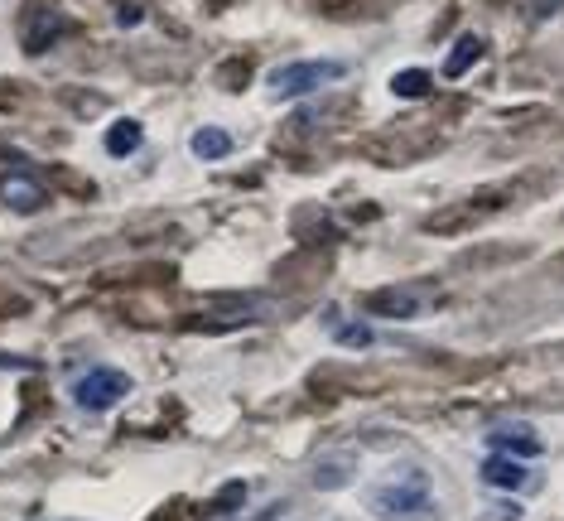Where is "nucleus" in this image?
Here are the masks:
<instances>
[{
  "instance_id": "10",
  "label": "nucleus",
  "mask_w": 564,
  "mask_h": 521,
  "mask_svg": "<svg viewBox=\"0 0 564 521\" xmlns=\"http://www.w3.org/2000/svg\"><path fill=\"white\" fill-rule=\"evenodd\" d=\"M135 145H140V121H131V116H121L116 126L107 131V155H116V160H126Z\"/></svg>"
},
{
  "instance_id": "13",
  "label": "nucleus",
  "mask_w": 564,
  "mask_h": 521,
  "mask_svg": "<svg viewBox=\"0 0 564 521\" xmlns=\"http://www.w3.org/2000/svg\"><path fill=\"white\" fill-rule=\"evenodd\" d=\"M242 497H246L242 483H227V488H222V497H217V507H222V512H232V507H242Z\"/></svg>"
},
{
  "instance_id": "8",
  "label": "nucleus",
  "mask_w": 564,
  "mask_h": 521,
  "mask_svg": "<svg viewBox=\"0 0 564 521\" xmlns=\"http://www.w3.org/2000/svg\"><path fill=\"white\" fill-rule=\"evenodd\" d=\"M193 155L198 160H227L232 155V136L222 126H198L193 131Z\"/></svg>"
},
{
  "instance_id": "7",
  "label": "nucleus",
  "mask_w": 564,
  "mask_h": 521,
  "mask_svg": "<svg viewBox=\"0 0 564 521\" xmlns=\"http://www.w3.org/2000/svg\"><path fill=\"white\" fill-rule=\"evenodd\" d=\"M478 58H483V39L478 34H463L454 49H449V58H444V78H463Z\"/></svg>"
},
{
  "instance_id": "4",
  "label": "nucleus",
  "mask_w": 564,
  "mask_h": 521,
  "mask_svg": "<svg viewBox=\"0 0 564 521\" xmlns=\"http://www.w3.org/2000/svg\"><path fill=\"white\" fill-rule=\"evenodd\" d=\"M487 449H492V454H502V459L526 464V459H536L540 449H545V439H540L531 425H497V430L487 435Z\"/></svg>"
},
{
  "instance_id": "12",
  "label": "nucleus",
  "mask_w": 564,
  "mask_h": 521,
  "mask_svg": "<svg viewBox=\"0 0 564 521\" xmlns=\"http://www.w3.org/2000/svg\"><path fill=\"white\" fill-rule=\"evenodd\" d=\"M338 343H343V348H367L372 333L362 329V324H343V329H338Z\"/></svg>"
},
{
  "instance_id": "5",
  "label": "nucleus",
  "mask_w": 564,
  "mask_h": 521,
  "mask_svg": "<svg viewBox=\"0 0 564 521\" xmlns=\"http://www.w3.org/2000/svg\"><path fill=\"white\" fill-rule=\"evenodd\" d=\"M425 309L430 304L415 290H376V295H367V314H376V319H415Z\"/></svg>"
},
{
  "instance_id": "2",
  "label": "nucleus",
  "mask_w": 564,
  "mask_h": 521,
  "mask_svg": "<svg viewBox=\"0 0 564 521\" xmlns=\"http://www.w3.org/2000/svg\"><path fill=\"white\" fill-rule=\"evenodd\" d=\"M348 68L343 63H333V58H309V63H285V68H275L266 78V87L275 97H304V92H319V87L338 83Z\"/></svg>"
},
{
  "instance_id": "1",
  "label": "nucleus",
  "mask_w": 564,
  "mask_h": 521,
  "mask_svg": "<svg viewBox=\"0 0 564 521\" xmlns=\"http://www.w3.org/2000/svg\"><path fill=\"white\" fill-rule=\"evenodd\" d=\"M367 507L386 521H430L434 517L430 478L420 468H401L391 483H381V488L367 493Z\"/></svg>"
},
{
  "instance_id": "6",
  "label": "nucleus",
  "mask_w": 564,
  "mask_h": 521,
  "mask_svg": "<svg viewBox=\"0 0 564 521\" xmlns=\"http://www.w3.org/2000/svg\"><path fill=\"white\" fill-rule=\"evenodd\" d=\"M0 203L15 208V213H34V208L49 203V189L39 179H29V174H5L0 179Z\"/></svg>"
},
{
  "instance_id": "11",
  "label": "nucleus",
  "mask_w": 564,
  "mask_h": 521,
  "mask_svg": "<svg viewBox=\"0 0 564 521\" xmlns=\"http://www.w3.org/2000/svg\"><path fill=\"white\" fill-rule=\"evenodd\" d=\"M391 92H396V97H425V92H430V73H425V68L396 73V78H391Z\"/></svg>"
},
{
  "instance_id": "3",
  "label": "nucleus",
  "mask_w": 564,
  "mask_h": 521,
  "mask_svg": "<svg viewBox=\"0 0 564 521\" xmlns=\"http://www.w3.org/2000/svg\"><path fill=\"white\" fill-rule=\"evenodd\" d=\"M126 391H131V377H126V372H116V367H92L87 377H78L73 401H78L82 411H107L116 401H126Z\"/></svg>"
},
{
  "instance_id": "9",
  "label": "nucleus",
  "mask_w": 564,
  "mask_h": 521,
  "mask_svg": "<svg viewBox=\"0 0 564 521\" xmlns=\"http://www.w3.org/2000/svg\"><path fill=\"white\" fill-rule=\"evenodd\" d=\"M483 483H492V488H526V468L516 464V459L492 454V459L483 464Z\"/></svg>"
}]
</instances>
